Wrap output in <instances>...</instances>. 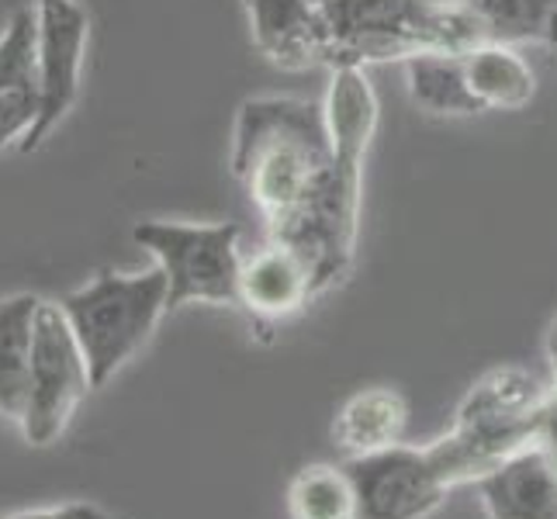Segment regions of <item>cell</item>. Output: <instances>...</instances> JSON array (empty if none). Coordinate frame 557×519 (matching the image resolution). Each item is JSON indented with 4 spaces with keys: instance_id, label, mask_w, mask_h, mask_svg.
I'll return each instance as SVG.
<instances>
[{
    "instance_id": "cell-24",
    "label": "cell",
    "mask_w": 557,
    "mask_h": 519,
    "mask_svg": "<svg viewBox=\"0 0 557 519\" xmlns=\"http://www.w3.org/2000/svg\"><path fill=\"white\" fill-rule=\"evenodd\" d=\"M312 4H319V8H322V4H330V0H312Z\"/></svg>"
},
{
    "instance_id": "cell-4",
    "label": "cell",
    "mask_w": 557,
    "mask_h": 519,
    "mask_svg": "<svg viewBox=\"0 0 557 519\" xmlns=\"http://www.w3.org/2000/svg\"><path fill=\"white\" fill-rule=\"evenodd\" d=\"M547 392L520 368L488 371L454 412V427L426 447L447 489L474 485L503 460L536 444Z\"/></svg>"
},
{
    "instance_id": "cell-3",
    "label": "cell",
    "mask_w": 557,
    "mask_h": 519,
    "mask_svg": "<svg viewBox=\"0 0 557 519\" xmlns=\"http://www.w3.org/2000/svg\"><path fill=\"white\" fill-rule=\"evenodd\" d=\"M322 14L330 28V70H363L422 52L468 55L485 46L465 0H330Z\"/></svg>"
},
{
    "instance_id": "cell-19",
    "label": "cell",
    "mask_w": 557,
    "mask_h": 519,
    "mask_svg": "<svg viewBox=\"0 0 557 519\" xmlns=\"http://www.w3.org/2000/svg\"><path fill=\"white\" fill-rule=\"evenodd\" d=\"M482 28L485 46L544 42L547 17L557 0H465Z\"/></svg>"
},
{
    "instance_id": "cell-11",
    "label": "cell",
    "mask_w": 557,
    "mask_h": 519,
    "mask_svg": "<svg viewBox=\"0 0 557 519\" xmlns=\"http://www.w3.org/2000/svg\"><path fill=\"white\" fill-rule=\"evenodd\" d=\"M315 274L298 249L267 239L263 249L243 260L239 274V305L263 322L295 316L315 298Z\"/></svg>"
},
{
    "instance_id": "cell-9",
    "label": "cell",
    "mask_w": 557,
    "mask_h": 519,
    "mask_svg": "<svg viewBox=\"0 0 557 519\" xmlns=\"http://www.w3.org/2000/svg\"><path fill=\"white\" fill-rule=\"evenodd\" d=\"M343 468L357 492V519H426L450 492L426 447L395 444L377 454L343 457Z\"/></svg>"
},
{
    "instance_id": "cell-6",
    "label": "cell",
    "mask_w": 557,
    "mask_h": 519,
    "mask_svg": "<svg viewBox=\"0 0 557 519\" xmlns=\"http://www.w3.org/2000/svg\"><path fill=\"white\" fill-rule=\"evenodd\" d=\"M146 254L166 274V309L190 301L239 305V225L236 222H139L132 228Z\"/></svg>"
},
{
    "instance_id": "cell-18",
    "label": "cell",
    "mask_w": 557,
    "mask_h": 519,
    "mask_svg": "<svg viewBox=\"0 0 557 519\" xmlns=\"http://www.w3.org/2000/svg\"><path fill=\"white\" fill-rule=\"evenodd\" d=\"M292 519H357V492L343 465H309L287 489Z\"/></svg>"
},
{
    "instance_id": "cell-7",
    "label": "cell",
    "mask_w": 557,
    "mask_h": 519,
    "mask_svg": "<svg viewBox=\"0 0 557 519\" xmlns=\"http://www.w3.org/2000/svg\"><path fill=\"white\" fill-rule=\"evenodd\" d=\"M94 392L87 357L76 343L60 301L38 305L35 319V357H32V384L25 412L17 430L32 447H52L70 427L76 406Z\"/></svg>"
},
{
    "instance_id": "cell-22",
    "label": "cell",
    "mask_w": 557,
    "mask_h": 519,
    "mask_svg": "<svg viewBox=\"0 0 557 519\" xmlns=\"http://www.w3.org/2000/svg\"><path fill=\"white\" fill-rule=\"evenodd\" d=\"M544 42L550 46V49H557V8L550 11V17H547V28H544Z\"/></svg>"
},
{
    "instance_id": "cell-1",
    "label": "cell",
    "mask_w": 557,
    "mask_h": 519,
    "mask_svg": "<svg viewBox=\"0 0 557 519\" xmlns=\"http://www.w3.org/2000/svg\"><path fill=\"white\" fill-rule=\"evenodd\" d=\"M333 166L325 104L301 98H249L233 132V173L267 222V239L284 243L315 208Z\"/></svg>"
},
{
    "instance_id": "cell-23",
    "label": "cell",
    "mask_w": 557,
    "mask_h": 519,
    "mask_svg": "<svg viewBox=\"0 0 557 519\" xmlns=\"http://www.w3.org/2000/svg\"><path fill=\"white\" fill-rule=\"evenodd\" d=\"M547 357H550V368H554V378H557V322L550 325V333H547Z\"/></svg>"
},
{
    "instance_id": "cell-20",
    "label": "cell",
    "mask_w": 557,
    "mask_h": 519,
    "mask_svg": "<svg viewBox=\"0 0 557 519\" xmlns=\"http://www.w3.org/2000/svg\"><path fill=\"white\" fill-rule=\"evenodd\" d=\"M0 519H119L104 512L94 503H63L52 509H32V512H14V516H0Z\"/></svg>"
},
{
    "instance_id": "cell-17",
    "label": "cell",
    "mask_w": 557,
    "mask_h": 519,
    "mask_svg": "<svg viewBox=\"0 0 557 519\" xmlns=\"http://www.w3.org/2000/svg\"><path fill=\"white\" fill-rule=\"evenodd\" d=\"M471 94L485 111H520L533 101V70L512 46H478L465 55Z\"/></svg>"
},
{
    "instance_id": "cell-16",
    "label": "cell",
    "mask_w": 557,
    "mask_h": 519,
    "mask_svg": "<svg viewBox=\"0 0 557 519\" xmlns=\"http://www.w3.org/2000/svg\"><path fill=\"white\" fill-rule=\"evenodd\" d=\"M409 98L430 114H482V101L471 94L465 55L422 52L406 60Z\"/></svg>"
},
{
    "instance_id": "cell-5",
    "label": "cell",
    "mask_w": 557,
    "mask_h": 519,
    "mask_svg": "<svg viewBox=\"0 0 557 519\" xmlns=\"http://www.w3.org/2000/svg\"><path fill=\"white\" fill-rule=\"evenodd\" d=\"M166 274L149 267L143 274L101 271L90 284L70 292L60 309L87 357L94 388L119 374L157 333L166 309Z\"/></svg>"
},
{
    "instance_id": "cell-14",
    "label": "cell",
    "mask_w": 557,
    "mask_h": 519,
    "mask_svg": "<svg viewBox=\"0 0 557 519\" xmlns=\"http://www.w3.org/2000/svg\"><path fill=\"white\" fill-rule=\"evenodd\" d=\"M409 427V401L395 388L357 392L336 416V447L343 457H363L401 444Z\"/></svg>"
},
{
    "instance_id": "cell-21",
    "label": "cell",
    "mask_w": 557,
    "mask_h": 519,
    "mask_svg": "<svg viewBox=\"0 0 557 519\" xmlns=\"http://www.w3.org/2000/svg\"><path fill=\"white\" fill-rule=\"evenodd\" d=\"M536 447L550 457V465L557 471V388L547 392L544 412H541V430H536Z\"/></svg>"
},
{
    "instance_id": "cell-15",
    "label": "cell",
    "mask_w": 557,
    "mask_h": 519,
    "mask_svg": "<svg viewBox=\"0 0 557 519\" xmlns=\"http://www.w3.org/2000/svg\"><path fill=\"white\" fill-rule=\"evenodd\" d=\"M38 305L42 298L28 292L0 298V419L11 422L22 419L28 401Z\"/></svg>"
},
{
    "instance_id": "cell-8",
    "label": "cell",
    "mask_w": 557,
    "mask_h": 519,
    "mask_svg": "<svg viewBox=\"0 0 557 519\" xmlns=\"http://www.w3.org/2000/svg\"><path fill=\"white\" fill-rule=\"evenodd\" d=\"M90 38V17L76 0H35V76L38 114L22 149L32 152L46 143L81 98V73Z\"/></svg>"
},
{
    "instance_id": "cell-12",
    "label": "cell",
    "mask_w": 557,
    "mask_h": 519,
    "mask_svg": "<svg viewBox=\"0 0 557 519\" xmlns=\"http://www.w3.org/2000/svg\"><path fill=\"white\" fill-rule=\"evenodd\" d=\"M488 519H557V471L541 447H527L478 478Z\"/></svg>"
},
{
    "instance_id": "cell-2",
    "label": "cell",
    "mask_w": 557,
    "mask_h": 519,
    "mask_svg": "<svg viewBox=\"0 0 557 519\" xmlns=\"http://www.w3.org/2000/svg\"><path fill=\"white\" fill-rule=\"evenodd\" d=\"M377 94L363 70H333L325 94V119L333 136V166L325 173L322 195L284 246L298 249L315 274V292H330L350 274L360 233L363 160L377 132Z\"/></svg>"
},
{
    "instance_id": "cell-10",
    "label": "cell",
    "mask_w": 557,
    "mask_h": 519,
    "mask_svg": "<svg viewBox=\"0 0 557 519\" xmlns=\"http://www.w3.org/2000/svg\"><path fill=\"white\" fill-rule=\"evenodd\" d=\"M257 49L281 70H312L325 63L330 28L312 0H243Z\"/></svg>"
},
{
    "instance_id": "cell-13",
    "label": "cell",
    "mask_w": 557,
    "mask_h": 519,
    "mask_svg": "<svg viewBox=\"0 0 557 519\" xmlns=\"http://www.w3.org/2000/svg\"><path fill=\"white\" fill-rule=\"evenodd\" d=\"M38 114L35 8L17 11L0 32V152L22 146Z\"/></svg>"
}]
</instances>
